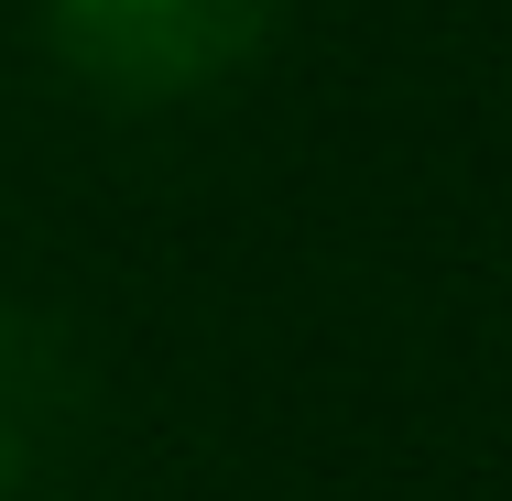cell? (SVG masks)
<instances>
[{
  "mask_svg": "<svg viewBox=\"0 0 512 501\" xmlns=\"http://www.w3.org/2000/svg\"><path fill=\"white\" fill-rule=\"evenodd\" d=\"M273 33V0H44V44L77 88L120 109H175L229 88Z\"/></svg>",
  "mask_w": 512,
  "mask_h": 501,
  "instance_id": "1",
  "label": "cell"
},
{
  "mask_svg": "<svg viewBox=\"0 0 512 501\" xmlns=\"http://www.w3.org/2000/svg\"><path fill=\"white\" fill-rule=\"evenodd\" d=\"M88 436V360L55 316L0 305V501L44 491Z\"/></svg>",
  "mask_w": 512,
  "mask_h": 501,
  "instance_id": "2",
  "label": "cell"
}]
</instances>
